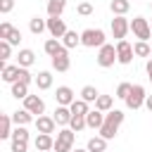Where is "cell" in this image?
I'll list each match as a JSON object with an SVG mask.
<instances>
[{
    "mask_svg": "<svg viewBox=\"0 0 152 152\" xmlns=\"http://www.w3.org/2000/svg\"><path fill=\"white\" fill-rule=\"evenodd\" d=\"M66 0H48V17H62Z\"/></svg>",
    "mask_w": 152,
    "mask_h": 152,
    "instance_id": "484cf974",
    "label": "cell"
},
{
    "mask_svg": "<svg viewBox=\"0 0 152 152\" xmlns=\"http://www.w3.org/2000/svg\"><path fill=\"white\" fill-rule=\"evenodd\" d=\"M12 31H14V26H12L10 21H2V24H0V40H7Z\"/></svg>",
    "mask_w": 152,
    "mask_h": 152,
    "instance_id": "8d00e7d4",
    "label": "cell"
},
{
    "mask_svg": "<svg viewBox=\"0 0 152 152\" xmlns=\"http://www.w3.org/2000/svg\"><path fill=\"white\" fill-rule=\"evenodd\" d=\"M131 90H133V83H126V81H124V83H119V86H116V95H114V97L126 100V97L131 95Z\"/></svg>",
    "mask_w": 152,
    "mask_h": 152,
    "instance_id": "836d02e7",
    "label": "cell"
},
{
    "mask_svg": "<svg viewBox=\"0 0 152 152\" xmlns=\"http://www.w3.org/2000/svg\"><path fill=\"white\" fill-rule=\"evenodd\" d=\"M12 97H17V100H26L28 97V86L26 83H12Z\"/></svg>",
    "mask_w": 152,
    "mask_h": 152,
    "instance_id": "1f68e13d",
    "label": "cell"
},
{
    "mask_svg": "<svg viewBox=\"0 0 152 152\" xmlns=\"http://www.w3.org/2000/svg\"><path fill=\"white\" fill-rule=\"evenodd\" d=\"M145 107L150 109V114H152V95H147V100H145Z\"/></svg>",
    "mask_w": 152,
    "mask_h": 152,
    "instance_id": "b9f144b4",
    "label": "cell"
},
{
    "mask_svg": "<svg viewBox=\"0 0 152 152\" xmlns=\"http://www.w3.org/2000/svg\"><path fill=\"white\" fill-rule=\"evenodd\" d=\"M36 86H38V90L52 88V74H50V71H38V74H36Z\"/></svg>",
    "mask_w": 152,
    "mask_h": 152,
    "instance_id": "d4e9b609",
    "label": "cell"
},
{
    "mask_svg": "<svg viewBox=\"0 0 152 152\" xmlns=\"http://www.w3.org/2000/svg\"><path fill=\"white\" fill-rule=\"evenodd\" d=\"M109 10L114 12V17H126V12L131 10V2L128 0H112L109 2Z\"/></svg>",
    "mask_w": 152,
    "mask_h": 152,
    "instance_id": "603a6c76",
    "label": "cell"
},
{
    "mask_svg": "<svg viewBox=\"0 0 152 152\" xmlns=\"http://www.w3.org/2000/svg\"><path fill=\"white\" fill-rule=\"evenodd\" d=\"M55 119L52 116H38L36 119V128H38V133H48V135H52L55 133Z\"/></svg>",
    "mask_w": 152,
    "mask_h": 152,
    "instance_id": "ac0fdd59",
    "label": "cell"
},
{
    "mask_svg": "<svg viewBox=\"0 0 152 152\" xmlns=\"http://www.w3.org/2000/svg\"><path fill=\"white\" fill-rule=\"evenodd\" d=\"M71 116H74V114H71V109H69V107H59V104H57V109H55V114H52L55 124H57V126H64V128L69 126Z\"/></svg>",
    "mask_w": 152,
    "mask_h": 152,
    "instance_id": "2e32d148",
    "label": "cell"
},
{
    "mask_svg": "<svg viewBox=\"0 0 152 152\" xmlns=\"http://www.w3.org/2000/svg\"><path fill=\"white\" fill-rule=\"evenodd\" d=\"M150 7H152V2H150Z\"/></svg>",
    "mask_w": 152,
    "mask_h": 152,
    "instance_id": "ee69618b",
    "label": "cell"
},
{
    "mask_svg": "<svg viewBox=\"0 0 152 152\" xmlns=\"http://www.w3.org/2000/svg\"><path fill=\"white\" fill-rule=\"evenodd\" d=\"M69 66H71V59H69V50L64 48L62 52H57V55L52 57V69H55V71H59V74H64V71H69Z\"/></svg>",
    "mask_w": 152,
    "mask_h": 152,
    "instance_id": "7c38bea8",
    "label": "cell"
},
{
    "mask_svg": "<svg viewBox=\"0 0 152 152\" xmlns=\"http://www.w3.org/2000/svg\"><path fill=\"white\" fill-rule=\"evenodd\" d=\"M19 40H21V31H19V28H14V31L10 33L7 43H10V45H19Z\"/></svg>",
    "mask_w": 152,
    "mask_h": 152,
    "instance_id": "ab89813d",
    "label": "cell"
},
{
    "mask_svg": "<svg viewBox=\"0 0 152 152\" xmlns=\"http://www.w3.org/2000/svg\"><path fill=\"white\" fill-rule=\"evenodd\" d=\"M150 26H152V24H150Z\"/></svg>",
    "mask_w": 152,
    "mask_h": 152,
    "instance_id": "bcb514c9",
    "label": "cell"
},
{
    "mask_svg": "<svg viewBox=\"0 0 152 152\" xmlns=\"http://www.w3.org/2000/svg\"><path fill=\"white\" fill-rule=\"evenodd\" d=\"M33 145H36V152H52V147H55V138L48 135V133H38L36 140H33Z\"/></svg>",
    "mask_w": 152,
    "mask_h": 152,
    "instance_id": "9a60e30c",
    "label": "cell"
},
{
    "mask_svg": "<svg viewBox=\"0 0 152 152\" xmlns=\"http://www.w3.org/2000/svg\"><path fill=\"white\" fill-rule=\"evenodd\" d=\"M124 124V112L121 109H112V112H107L104 114V124H102V128H100V135L104 138V140H112L116 133H119V126Z\"/></svg>",
    "mask_w": 152,
    "mask_h": 152,
    "instance_id": "6da1fadb",
    "label": "cell"
},
{
    "mask_svg": "<svg viewBox=\"0 0 152 152\" xmlns=\"http://www.w3.org/2000/svg\"><path fill=\"white\" fill-rule=\"evenodd\" d=\"M131 31H133V36L138 38V40H150L152 38V26H150V21L145 19V17H133V21H131Z\"/></svg>",
    "mask_w": 152,
    "mask_h": 152,
    "instance_id": "3957f363",
    "label": "cell"
},
{
    "mask_svg": "<svg viewBox=\"0 0 152 152\" xmlns=\"http://www.w3.org/2000/svg\"><path fill=\"white\" fill-rule=\"evenodd\" d=\"M71 152H88V150H81V147H76V150H71Z\"/></svg>",
    "mask_w": 152,
    "mask_h": 152,
    "instance_id": "7bdbcfd3",
    "label": "cell"
},
{
    "mask_svg": "<svg viewBox=\"0 0 152 152\" xmlns=\"http://www.w3.org/2000/svg\"><path fill=\"white\" fill-rule=\"evenodd\" d=\"M81 45H86V48H102L104 45V31L102 28H86L81 33Z\"/></svg>",
    "mask_w": 152,
    "mask_h": 152,
    "instance_id": "277c9868",
    "label": "cell"
},
{
    "mask_svg": "<svg viewBox=\"0 0 152 152\" xmlns=\"http://www.w3.org/2000/svg\"><path fill=\"white\" fill-rule=\"evenodd\" d=\"M69 128H71L74 133H78V131L88 128V126H86V116H71V121H69Z\"/></svg>",
    "mask_w": 152,
    "mask_h": 152,
    "instance_id": "e575fe53",
    "label": "cell"
},
{
    "mask_svg": "<svg viewBox=\"0 0 152 152\" xmlns=\"http://www.w3.org/2000/svg\"><path fill=\"white\" fill-rule=\"evenodd\" d=\"M55 100H57L59 107H71V102L76 100V95H74V90L69 86H59L57 93H55Z\"/></svg>",
    "mask_w": 152,
    "mask_h": 152,
    "instance_id": "4fadbf2b",
    "label": "cell"
},
{
    "mask_svg": "<svg viewBox=\"0 0 152 152\" xmlns=\"http://www.w3.org/2000/svg\"><path fill=\"white\" fill-rule=\"evenodd\" d=\"M74 140H76V135H74V131L66 126V128H62V131H57V138H55V152H71L74 150Z\"/></svg>",
    "mask_w": 152,
    "mask_h": 152,
    "instance_id": "7a4b0ae2",
    "label": "cell"
},
{
    "mask_svg": "<svg viewBox=\"0 0 152 152\" xmlns=\"http://www.w3.org/2000/svg\"><path fill=\"white\" fill-rule=\"evenodd\" d=\"M145 100H147V93H145V88L135 83V86H133V90H131V95H128L124 102H126V107H128V109H133V112H135V109H140V107L145 104Z\"/></svg>",
    "mask_w": 152,
    "mask_h": 152,
    "instance_id": "52a82bcc",
    "label": "cell"
},
{
    "mask_svg": "<svg viewBox=\"0 0 152 152\" xmlns=\"http://www.w3.org/2000/svg\"><path fill=\"white\" fill-rule=\"evenodd\" d=\"M33 62H36V52H33V50H28V48L19 50V55H17V64H19V66L28 69V66H31Z\"/></svg>",
    "mask_w": 152,
    "mask_h": 152,
    "instance_id": "d6986e66",
    "label": "cell"
},
{
    "mask_svg": "<svg viewBox=\"0 0 152 152\" xmlns=\"http://www.w3.org/2000/svg\"><path fill=\"white\" fill-rule=\"evenodd\" d=\"M133 52H135V57H150V55H152V50H150V45H147L145 40L133 43Z\"/></svg>",
    "mask_w": 152,
    "mask_h": 152,
    "instance_id": "d6a6232c",
    "label": "cell"
},
{
    "mask_svg": "<svg viewBox=\"0 0 152 152\" xmlns=\"http://www.w3.org/2000/svg\"><path fill=\"white\" fill-rule=\"evenodd\" d=\"M12 121H14V126H28L33 121V114L26 109H17V112H12Z\"/></svg>",
    "mask_w": 152,
    "mask_h": 152,
    "instance_id": "ffe728a7",
    "label": "cell"
},
{
    "mask_svg": "<svg viewBox=\"0 0 152 152\" xmlns=\"http://www.w3.org/2000/svg\"><path fill=\"white\" fill-rule=\"evenodd\" d=\"M131 31V21L126 17H114L112 19V36L116 40H126V33Z\"/></svg>",
    "mask_w": 152,
    "mask_h": 152,
    "instance_id": "ba28073f",
    "label": "cell"
},
{
    "mask_svg": "<svg viewBox=\"0 0 152 152\" xmlns=\"http://www.w3.org/2000/svg\"><path fill=\"white\" fill-rule=\"evenodd\" d=\"M43 50H45L50 57H55L57 52H62V50H64V45H62V40H59V38H48V40H45V45H43Z\"/></svg>",
    "mask_w": 152,
    "mask_h": 152,
    "instance_id": "cb8c5ba5",
    "label": "cell"
},
{
    "mask_svg": "<svg viewBox=\"0 0 152 152\" xmlns=\"http://www.w3.org/2000/svg\"><path fill=\"white\" fill-rule=\"evenodd\" d=\"M66 31H69V28H66V24H64L62 17H50V19H48V33H50L52 38H64Z\"/></svg>",
    "mask_w": 152,
    "mask_h": 152,
    "instance_id": "30bf717a",
    "label": "cell"
},
{
    "mask_svg": "<svg viewBox=\"0 0 152 152\" xmlns=\"http://www.w3.org/2000/svg\"><path fill=\"white\" fill-rule=\"evenodd\" d=\"M28 28H31V33H33V36H40L43 31H48V19L33 17V19L28 21Z\"/></svg>",
    "mask_w": 152,
    "mask_h": 152,
    "instance_id": "4316f807",
    "label": "cell"
},
{
    "mask_svg": "<svg viewBox=\"0 0 152 152\" xmlns=\"http://www.w3.org/2000/svg\"><path fill=\"white\" fill-rule=\"evenodd\" d=\"M88 152H107V140L102 138V135H93L90 140H88V147H86Z\"/></svg>",
    "mask_w": 152,
    "mask_h": 152,
    "instance_id": "7402d4cb",
    "label": "cell"
},
{
    "mask_svg": "<svg viewBox=\"0 0 152 152\" xmlns=\"http://www.w3.org/2000/svg\"><path fill=\"white\" fill-rule=\"evenodd\" d=\"M76 12H78L81 17H90V14H93V5H90V2H78Z\"/></svg>",
    "mask_w": 152,
    "mask_h": 152,
    "instance_id": "74e56055",
    "label": "cell"
},
{
    "mask_svg": "<svg viewBox=\"0 0 152 152\" xmlns=\"http://www.w3.org/2000/svg\"><path fill=\"white\" fill-rule=\"evenodd\" d=\"M12 114H2L0 116V138H12Z\"/></svg>",
    "mask_w": 152,
    "mask_h": 152,
    "instance_id": "44dd1931",
    "label": "cell"
},
{
    "mask_svg": "<svg viewBox=\"0 0 152 152\" xmlns=\"http://www.w3.org/2000/svg\"><path fill=\"white\" fill-rule=\"evenodd\" d=\"M14 10V0H0V12L2 14H10Z\"/></svg>",
    "mask_w": 152,
    "mask_h": 152,
    "instance_id": "f35d334b",
    "label": "cell"
},
{
    "mask_svg": "<svg viewBox=\"0 0 152 152\" xmlns=\"http://www.w3.org/2000/svg\"><path fill=\"white\" fill-rule=\"evenodd\" d=\"M97 97H100V93H97L95 86H83V90H81V100H86V102L90 104V102H97Z\"/></svg>",
    "mask_w": 152,
    "mask_h": 152,
    "instance_id": "f546056e",
    "label": "cell"
},
{
    "mask_svg": "<svg viewBox=\"0 0 152 152\" xmlns=\"http://www.w3.org/2000/svg\"><path fill=\"white\" fill-rule=\"evenodd\" d=\"M133 45L128 40H116V59L119 64H131L133 62Z\"/></svg>",
    "mask_w": 152,
    "mask_h": 152,
    "instance_id": "9c48e42d",
    "label": "cell"
},
{
    "mask_svg": "<svg viewBox=\"0 0 152 152\" xmlns=\"http://www.w3.org/2000/svg\"><path fill=\"white\" fill-rule=\"evenodd\" d=\"M97 66H102V69H107V66H112L114 62H119L116 59V45H109V43H104L100 50H97Z\"/></svg>",
    "mask_w": 152,
    "mask_h": 152,
    "instance_id": "5b68a950",
    "label": "cell"
},
{
    "mask_svg": "<svg viewBox=\"0 0 152 152\" xmlns=\"http://www.w3.org/2000/svg\"><path fill=\"white\" fill-rule=\"evenodd\" d=\"M69 109H71V114H74V116H86V114L90 112L88 102H86V100H81V97H78V100H74Z\"/></svg>",
    "mask_w": 152,
    "mask_h": 152,
    "instance_id": "f1b7e54d",
    "label": "cell"
},
{
    "mask_svg": "<svg viewBox=\"0 0 152 152\" xmlns=\"http://www.w3.org/2000/svg\"><path fill=\"white\" fill-rule=\"evenodd\" d=\"M2 81L5 83H17L19 81V64H2Z\"/></svg>",
    "mask_w": 152,
    "mask_h": 152,
    "instance_id": "e0dca14e",
    "label": "cell"
},
{
    "mask_svg": "<svg viewBox=\"0 0 152 152\" xmlns=\"http://www.w3.org/2000/svg\"><path fill=\"white\" fill-rule=\"evenodd\" d=\"M24 109H26V112H31V114L43 116V112H45V102H43V97H40V95H28V97L24 100Z\"/></svg>",
    "mask_w": 152,
    "mask_h": 152,
    "instance_id": "8fae6325",
    "label": "cell"
},
{
    "mask_svg": "<svg viewBox=\"0 0 152 152\" xmlns=\"http://www.w3.org/2000/svg\"><path fill=\"white\" fill-rule=\"evenodd\" d=\"M112 104H114V97L112 95H100L97 97V102H95V109H100V112H112Z\"/></svg>",
    "mask_w": 152,
    "mask_h": 152,
    "instance_id": "4dcf8cb0",
    "label": "cell"
},
{
    "mask_svg": "<svg viewBox=\"0 0 152 152\" xmlns=\"http://www.w3.org/2000/svg\"><path fill=\"white\" fill-rule=\"evenodd\" d=\"M128 2H131V0H128Z\"/></svg>",
    "mask_w": 152,
    "mask_h": 152,
    "instance_id": "f6af8a7d",
    "label": "cell"
},
{
    "mask_svg": "<svg viewBox=\"0 0 152 152\" xmlns=\"http://www.w3.org/2000/svg\"><path fill=\"white\" fill-rule=\"evenodd\" d=\"M102 124H104V112H100V109H90V112L86 114V126H88V128L100 131Z\"/></svg>",
    "mask_w": 152,
    "mask_h": 152,
    "instance_id": "5bb4252c",
    "label": "cell"
},
{
    "mask_svg": "<svg viewBox=\"0 0 152 152\" xmlns=\"http://www.w3.org/2000/svg\"><path fill=\"white\" fill-rule=\"evenodd\" d=\"M145 71H147V78H150V83H152V57L147 59V64H145Z\"/></svg>",
    "mask_w": 152,
    "mask_h": 152,
    "instance_id": "60d3db41",
    "label": "cell"
},
{
    "mask_svg": "<svg viewBox=\"0 0 152 152\" xmlns=\"http://www.w3.org/2000/svg\"><path fill=\"white\" fill-rule=\"evenodd\" d=\"M62 45H64L66 50H71V48H76V45H81V33H76V31H66V33H64V38H62Z\"/></svg>",
    "mask_w": 152,
    "mask_h": 152,
    "instance_id": "83f0119b",
    "label": "cell"
},
{
    "mask_svg": "<svg viewBox=\"0 0 152 152\" xmlns=\"http://www.w3.org/2000/svg\"><path fill=\"white\" fill-rule=\"evenodd\" d=\"M12 152H26V147H28V131H26V126H17L14 131H12Z\"/></svg>",
    "mask_w": 152,
    "mask_h": 152,
    "instance_id": "8992f818",
    "label": "cell"
},
{
    "mask_svg": "<svg viewBox=\"0 0 152 152\" xmlns=\"http://www.w3.org/2000/svg\"><path fill=\"white\" fill-rule=\"evenodd\" d=\"M10 57H12V45H10L7 40H0V59L7 62Z\"/></svg>",
    "mask_w": 152,
    "mask_h": 152,
    "instance_id": "d590c367",
    "label": "cell"
}]
</instances>
